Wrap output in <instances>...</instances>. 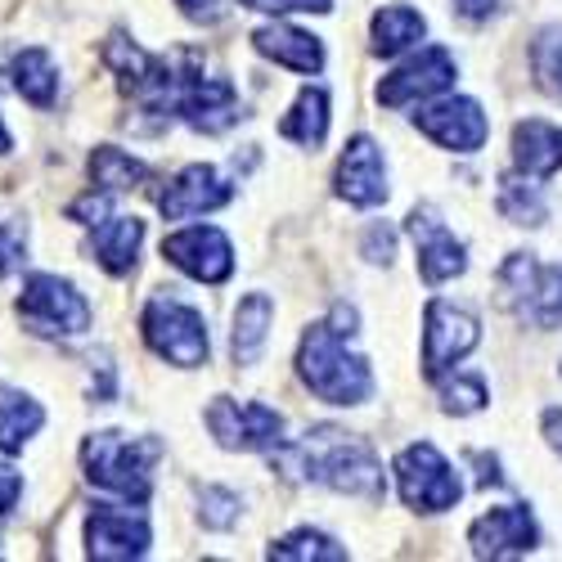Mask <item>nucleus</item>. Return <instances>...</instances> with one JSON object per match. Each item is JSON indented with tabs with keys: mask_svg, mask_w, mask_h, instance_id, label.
Masks as SVG:
<instances>
[{
	"mask_svg": "<svg viewBox=\"0 0 562 562\" xmlns=\"http://www.w3.org/2000/svg\"><path fill=\"white\" fill-rule=\"evenodd\" d=\"M239 5L257 14H329L334 0H239Z\"/></svg>",
	"mask_w": 562,
	"mask_h": 562,
	"instance_id": "nucleus-32",
	"label": "nucleus"
},
{
	"mask_svg": "<svg viewBox=\"0 0 562 562\" xmlns=\"http://www.w3.org/2000/svg\"><path fill=\"white\" fill-rule=\"evenodd\" d=\"M405 234L414 239V252H418V274H424V284H446V279L463 274L468 270V248L463 239H454V229L441 221L437 207H414L405 216Z\"/></svg>",
	"mask_w": 562,
	"mask_h": 562,
	"instance_id": "nucleus-12",
	"label": "nucleus"
},
{
	"mask_svg": "<svg viewBox=\"0 0 562 562\" xmlns=\"http://www.w3.org/2000/svg\"><path fill=\"white\" fill-rule=\"evenodd\" d=\"M414 131H424L432 145L450 149V154H477L491 135V122L482 113L477 100L468 95H450V100H437V104H424L414 113Z\"/></svg>",
	"mask_w": 562,
	"mask_h": 562,
	"instance_id": "nucleus-13",
	"label": "nucleus"
},
{
	"mask_svg": "<svg viewBox=\"0 0 562 562\" xmlns=\"http://www.w3.org/2000/svg\"><path fill=\"white\" fill-rule=\"evenodd\" d=\"M0 154H10V131H5V122H0Z\"/></svg>",
	"mask_w": 562,
	"mask_h": 562,
	"instance_id": "nucleus-41",
	"label": "nucleus"
},
{
	"mask_svg": "<svg viewBox=\"0 0 562 562\" xmlns=\"http://www.w3.org/2000/svg\"><path fill=\"white\" fill-rule=\"evenodd\" d=\"M473 463L482 468L477 486H504V473H499V459H495V454H473Z\"/></svg>",
	"mask_w": 562,
	"mask_h": 562,
	"instance_id": "nucleus-39",
	"label": "nucleus"
},
{
	"mask_svg": "<svg viewBox=\"0 0 562 562\" xmlns=\"http://www.w3.org/2000/svg\"><path fill=\"white\" fill-rule=\"evenodd\" d=\"M139 244H145V221L139 216H104L90 234V257H95L109 274H131L139 261Z\"/></svg>",
	"mask_w": 562,
	"mask_h": 562,
	"instance_id": "nucleus-20",
	"label": "nucleus"
},
{
	"mask_svg": "<svg viewBox=\"0 0 562 562\" xmlns=\"http://www.w3.org/2000/svg\"><path fill=\"white\" fill-rule=\"evenodd\" d=\"M239 513H244V504H239V495H234V491L199 486V518H203V527L229 531L234 522H239Z\"/></svg>",
	"mask_w": 562,
	"mask_h": 562,
	"instance_id": "nucleus-31",
	"label": "nucleus"
},
{
	"mask_svg": "<svg viewBox=\"0 0 562 562\" xmlns=\"http://www.w3.org/2000/svg\"><path fill=\"white\" fill-rule=\"evenodd\" d=\"M450 10H454L463 23H486V19H495L499 0H450Z\"/></svg>",
	"mask_w": 562,
	"mask_h": 562,
	"instance_id": "nucleus-36",
	"label": "nucleus"
},
{
	"mask_svg": "<svg viewBox=\"0 0 562 562\" xmlns=\"http://www.w3.org/2000/svg\"><path fill=\"white\" fill-rule=\"evenodd\" d=\"M468 544L477 558H513V553H531L540 544V527L531 518L527 504H504L491 508L468 527Z\"/></svg>",
	"mask_w": 562,
	"mask_h": 562,
	"instance_id": "nucleus-15",
	"label": "nucleus"
},
{
	"mask_svg": "<svg viewBox=\"0 0 562 562\" xmlns=\"http://www.w3.org/2000/svg\"><path fill=\"white\" fill-rule=\"evenodd\" d=\"M364 257H369L373 266H392V257H396V234H392L387 225H369V229H364Z\"/></svg>",
	"mask_w": 562,
	"mask_h": 562,
	"instance_id": "nucleus-34",
	"label": "nucleus"
},
{
	"mask_svg": "<svg viewBox=\"0 0 562 562\" xmlns=\"http://www.w3.org/2000/svg\"><path fill=\"white\" fill-rule=\"evenodd\" d=\"M162 446L154 437H126V432H90L81 446L86 482L113 491L131 504H145L154 495V459Z\"/></svg>",
	"mask_w": 562,
	"mask_h": 562,
	"instance_id": "nucleus-3",
	"label": "nucleus"
},
{
	"mask_svg": "<svg viewBox=\"0 0 562 562\" xmlns=\"http://www.w3.org/2000/svg\"><path fill=\"white\" fill-rule=\"evenodd\" d=\"M234 199V184L207 167V162H194V167H184L180 176H171V184L158 194V212L167 221H190V216H203V212H216Z\"/></svg>",
	"mask_w": 562,
	"mask_h": 562,
	"instance_id": "nucleus-16",
	"label": "nucleus"
},
{
	"mask_svg": "<svg viewBox=\"0 0 562 562\" xmlns=\"http://www.w3.org/2000/svg\"><path fill=\"white\" fill-rule=\"evenodd\" d=\"M513 167L536 180L558 176L562 171V126L540 122V117H527L513 126Z\"/></svg>",
	"mask_w": 562,
	"mask_h": 562,
	"instance_id": "nucleus-18",
	"label": "nucleus"
},
{
	"mask_svg": "<svg viewBox=\"0 0 562 562\" xmlns=\"http://www.w3.org/2000/svg\"><path fill=\"white\" fill-rule=\"evenodd\" d=\"M396 473V486H401V499L414 508V513H446L459 504L463 486H459V473L446 463V454L432 446V441H414L396 454L392 463Z\"/></svg>",
	"mask_w": 562,
	"mask_h": 562,
	"instance_id": "nucleus-7",
	"label": "nucleus"
},
{
	"mask_svg": "<svg viewBox=\"0 0 562 562\" xmlns=\"http://www.w3.org/2000/svg\"><path fill=\"white\" fill-rule=\"evenodd\" d=\"M154 544L149 518L139 508L126 504H95L86 518V558L95 562H131V558H145Z\"/></svg>",
	"mask_w": 562,
	"mask_h": 562,
	"instance_id": "nucleus-9",
	"label": "nucleus"
},
{
	"mask_svg": "<svg viewBox=\"0 0 562 562\" xmlns=\"http://www.w3.org/2000/svg\"><path fill=\"white\" fill-rule=\"evenodd\" d=\"M486 383L477 379V373H459L454 383H446L441 387V409L446 414H454V418H468V414H477V409H486Z\"/></svg>",
	"mask_w": 562,
	"mask_h": 562,
	"instance_id": "nucleus-30",
	"label": "nucleus"
},
{
	"mask_svg": "<svg viewBox=\"0 0 562 562\" xmlns=\"http://www.w3.org/2000/svg\"><path fill=\"white\" fill-rule=\"evenodd\" d=\"M266 553L279 558V562H306V558H311V562H338V558H347V549H342L338 540H329L324 531H311V527L279 536Z\"/></svg>",
	"mask_w": 562,
	"mask_h": 562,
	"instance_id": "nucleus-28",
	"label": "nucleus"
},
{
	"mask_svg": "<svg viewBox=\"0 0 562 562\" xmlns=\"http://www.w3.org/2000/svg\"><path fill=\"white\" fill-rule=\"evenodd\" d=\"M499 289L531 329H562V261L540 266L531 252H513L499 266Z\"/></svg>",
	"mask_w": 562,
	"mask_h": 562,
	"instance_id": "nucleus-6",
	"label": "nucleus"
},
{
	"mask_svg": "<svg viewBox=\"0 0 562 562\" xmlns=\"http://www.w3.org/2000/svg\"><path fill=\"white\" fill-rule=\"evenodd\" d=\"M482 342V324L473 311L450 306V302H428L424 311V373L441 379L446 369H454L468 351Z\"/></svg>",
	"mask_w": 562,
	"mask_h": 562,
	"instance_id": "nucleus-11",
	"label": "nucleus"
},
{
	"mask_svg": "<svg viewBox=\"0 0 562 562\" xmlns=\"http://www.w3.org/2000/svg\"><path fill=\"white\" fill-rule=\"evenodd\" d=\"M274 473L284 482H315L338 495L383 499V463L373 446L342 428H311L302 441H279L270 450Z\"/></svg>",
	"mask_w": 562,
	"mask_h": 562,
	"instance_id": "nucleus-1",
	"label": "nucleus"
},
{
	"mask_svg": "<svg viewBox=\"0 0 562 562\" xmlns=\"http://www.w3.org/2000/svg\"><path fill=\"white\" fill-rule=\"evenodd\" d=\"M207 432L216 437L221 450L239 454H266L284 441V414L261 405V401H229L216 396L207 405Z\"/></svg>",
	"mask_w": 562,
	"mask_h": 562,
	"instance_id": "nucleus-8",
	"label": "nucleus"
},
{
	"mask_svg": "<svg viewBox=\"0 0 562 562\" xmlns=\"http://www.w3.org/2000/svg\"><path fill=\"white\" fill-rule=\"evenodd\" d=\"M90 180L109 194H122V190H139V184L149 180V167L139 158H131V154H122V149H113V145H100L95 154H90Z\"/></svg>",
	"mask_w": 562,
	"mask_h": 562,
	"instance_id": "nucleus-27",
	"label": "nucleus"
},
{
	"mask_svg": "<svg viewBox=\"0 0 562 562\" xmlns=\"http://www.w3.org/2000/svg\"><path fill=\"white\" fill-rule=\"evenodd\" d=\"M428 32L424 14L409 10V5H383L379 14H373L369 23V36H373V55L379 59H396L401 50H409V45H418Z\"/></svg>",
	"mask_w": 562,
	"mask_h": 562,
	"instance_id": "nucleus-24",
	"label": "nucleus"
},
{
	"mask_svg": "<svg viewBox=\"0 0 562 562\" xmlns=\"http://www.w3.org/2000/svg\"><path fill=\"white\" fill-rule=\"evenodd\" d=\"M41 424H45L41 401H32L19 387H0V450L19 454L41 432Z\"/></svg>",
	"mask_w": 562,
	"mask_h": 562,
	"instance_id": "nucleus-25",
	"label": "nucleus"
},
{
	"mask_svg": "<svg viewBox=\"0 0 562 562\" xmlns=\"http://www.w3.org/2000/svg\"><path fill=\"white\" fill-rule=\"evenodd\" d=\"M252 50L266 55V59H274V64H284V68H293V72H311V77L324 68V45H319V36H311V32L293 27V23L257 27V32H252Z\"/></svg>",
	"mask_w": 562,
	"mask_h": 562,
	"instance_id": "nucleus-19",
	"label": "nucleus"
},
{
	"mask_svg": "<svg viewBox=\"0 0 562 562\" xmlns=\"http://www.w3.org/2000/svg\"><path fill=\"white\" fill-rule=\"evenodd\" d=\"M544 437H549V446L562 454V409H544Z\"/></svg>",
	"mask_w": 562,
	"mask_h": 562,
	"instance_id": "nucleus-40",
	"label": "nucleus"
},
{
	"mask_svg": "<svg viewBox=\"0 0 562 562\" xmlns=\"http://www.w3.org/2000/svg\"><path fill=\"white\" fill-rule=\"evenodd\" d=\"M270 324H274V302L266 293H248L234 306V329H229V356L239 369L257 364L266 342H270Z\"/></svg>",
	"mask_w": 562,
	"mask_h": 562,
	"instance_id": "nucleus-21",
	"label": "nucleus"
},
{
	"mask_svg": "<svg viewBox=\"0 0 562 562\" xmlns=\"http://www.w3.org/2000/svg\"><path fill=\"white\" fill-rule=\"evenodd\" d=\"M180 14L184 19H194V23H216L221 19V0H176Z\"/></svg>",
	"mask_w": 562,
	"mask_h": 562,
	"instance_id": "nucleus-38",
	"label": "nucleus"
},
{
	"mask_svg": "<svg viewBox=\"0 0 562 562\" xmlns=\"http://www.w3.org/2000/svg\"><path fill=\"white\" fill-rule=\"evenodd\" d=\"M139 329H145V342L154 347V356L171 360L176 369L207 364V319L176 293H154L145 315H139Z\"/></svg>",
	"mask_w": 562,
	"mask_h": 562,
	"instance_id": "nucleus-4",
	"label": "nucleus"
},
{
	"mask_svg": "<svg viewBox=\"0 0 562 562\" xmlns=\"http://www.w3.org/2000/svg\"><path fill=\"white\" fill-rule=\"evenodd\" d=\"M68 216H72V221H81V225H100L104 216H113V212H109V190H100V194L90 190L86 199L68 203Z\"/></svg>",
	"mask_w": 562,
	"mask_h": 562,
	"instance_id": "nucleus-35",
	"label": "nucleus"
},
{
	"mask_svg": "<svg viewBox=\"0 0 562 562\" xmlns=\"http://www.w3.org/2000/svg\"><path fill=\"white\" fill-rule=\"evenodd\" d=\"M19 495H23V477L14 473L10 463H0V518H5V513L19 504Z\"/></svg>",
	"mask_w": 562,
	"mask_h": 562,
	"instance_id": "nucleus-37",
	"label": "nucleus"
},
{
	"mask_svg": "<svg viewBox=\"0 0 562 562\" xmlns=\"http://www.w3.org/2000/svg\"><path fill=\"white\" fill-rule=\"evenodd\" d=\"M23 261H27V239H23V229L0 221V279L14 274Z\"/></svg>",
	"mask_w": 562,
	"mask_h": 562,
	"instance_id": "nucleus-33",
	"label": "nucleus"
},
{
	"mask_svg": "<svg viewBox=\"0 0 562 562\" xmlns=\"http://www.w3.org/2000/svg\"><path fill=\"white\" fill-rule=\"evenodd\" d=\"M338 199H347L351 207L387 203V162L369 135H356L338 162Z\"/></svg>",
	"mask_w": 562,
	"mask_h": 562,
	"instance_id": "nucleus-17",
	"label": "nucleus"
},
{
	"mask_svg": "<svg viewBox=\"0 0 562 562\" xmlns=\"http://www.w3.org/2000/svg\"><path fill=\"white\" fill-rule=\"evenodd\" d=\"M279 135L315 154L324 145V135H329V90H324V86H306L302 95L293 100L289 117L279 122Z\"/></svg>",
	"mask_w": 562,
	"mask_h": 562,
	"instance_id": "nucleus-23",
	"label": "nucleus"
},
{
	"mask_svg": "<svg viewBox=\"0 0 562 562\" xmlns=\"http://www.w3.org/2000/svg\"><path fill=\"white\" fill-rule=\"evenodd\" d=\"M19 319L36 338H77L90 329V302L59 274H27L19 293Z\"/></svg>",
	"mask_w": 562,
	"mask_h": 562,
	"instance_id": "nucleus-5",
	"label": "nucleus"
},
{
	"mask_svg": "<svg viewBox=\"0 0 562 562\" xmlns=\"http://www.w3.org/2000/svg\"><path fill=\"white\" fill-rule=\"evenodd\" d=\"M531 72L536 86L549 100H562V27H540V36L531 41Z\"/></svg>",
	"mask_w": 562,
	"mask_h": 562,
	"instance_id": "nucleus-29",
	"label": "nucleus"
},
{
	"mask_svg": "<svg viewBox=\"0 0 562 562\" xmlns=\"http://www.w3.org/2000/svg\"><path fill=\"white\" fill-rule=\"evenodd\" d=\"M10 81L32 109H55V100H59V68H55L50 50H41V45L14 55Z\"/></svg>",
	"mask_w": 562,
	"mask_h": 562,
	"instance_id": "nucleus-22",
	"label": "nucleus"
},
{
	"mask_svg": "<svg viewBox=\"0 0 562 562\" xmlns=\"http://www.w3.org/2000/svg\"><path fill=\"white\" fill-rule=\"evenodd\" d=\"M454 77H459V68L446 45H424L414 59H405L396 72H387L373 95H379L383 109H405V104H424V100L446 95Z\"/></svg>",
	"mask_w": 562,
	"mask_h": 562,
	"instance_id": "nucleus-10",
	"label": "nucleus"
},
{
	"mask_svg": "<svg viewBox=\"0 0 562 562\" xmlns=\"http://www.w3.org/2000/svg\"><path fill=\"white\" fill-rule=\"evenodd\" d=\"M499 216L513 221V225H527V229L549 221V207L540 199L536 176H522V171L518 176H499Z\"/></svg>",
	"mask_w": 562,
	"mask_h": 562,
	"instance_id": "nucleus-26",
	"label": "nucleus"
},
{
	"mask_svg": "<svg viewBox=\"0 0 562 562\" xmlns=\"http://www.w3.org/2000/svg\"><path fill=\"white\" fill-rule=\"evenodd\" d=\"M162 257L199 284H225L234 274V248L216 225H190L162 239Z\"/></svg>",
	"mask_w": 562,
	"mask_h": 562,
	"instance_id": "nucleus-14",
	"label": "nucleus"
},
{
	"mask_svg": "<svg viewBox=\"0 0 562 562\" xmlns=\"http://www.w3.org/2000/svg\"><path fill=\"white\" fill-rule=\"evenodd\" d=\"M297 373L324 405H364L373 396L369 364L356 351H347V338L338 329H329V319H319L306 329V338L297 347Z\"/></svg>",
	"mask_w": 562,
	"mask_h": 562,
	"instance_id": "nucleus-2",
	"label": "nucleus"
}]
</instances>
